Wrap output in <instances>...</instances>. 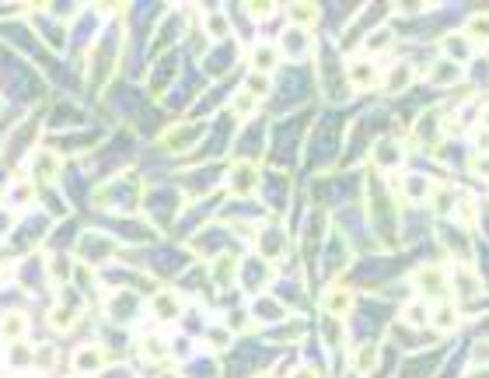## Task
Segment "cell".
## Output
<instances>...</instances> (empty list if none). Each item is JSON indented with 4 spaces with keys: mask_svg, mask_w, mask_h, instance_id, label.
I'll use <instances>...</instances> for the list:
<instances>
[{
    "mask_svg": "<svg viewBox=\"0 0 489 378\" xmlns=\"http://www.w3.org/2000/svg\"><path fill=\"white\" fill-rule=\"evenodd\" d=\"M0 333H4V340L18 343L21 336L28 333V315H25V312H18V308L4 312V315H0Z\"/></svg>",
    "mask_w": 489,
    "mask_h": 378,
    "instance_id": "cell-1",
    "label": "cell"
},
{
    "mask_svg": "<svg viewBox=\"0 0 489 378\" xmlns=\"http://www.w3.org/2000/svg\"><path fill=\"white\" fill-rule=\"evenodd\" d=\"M36 175H39L42 182H53V179L60 175V158L49 154V151H39V154H36Z\"/></svg>",
    "mask_w": 489,
    "mask_h": 378,
    "instance_id": "cell-2",
    "label": "cell"
},
{
    "mask_svg": "<svg viewBox=\"0 0 489 378\" xmlns=\"http://www.w3.org/2000/svg\"><path fill=\"white\" fill-rule=\"evenodd\" d=\"M32 193H36V189H32V182L21 175V179H14V182H11V189H7V204H11V207H25V204L32 200Z\"/></svg>",
    "mask_w": 489,
    "mask_h": 378,
    "instance_id": "cell-3",
    "label": "cell"
},
{
    "mask_svg": "<svg viewBox=\"0 0 489 378\" xmlns=\"http://www.w3.org/2000/svg\"><path fill=\"white\" fill-rule=\"evenodd\" d=\"M74 364H77V372H98L102 368V350L98 347H81Z\"/></svg>",
    "mask_w": 489,
    "mask_h": 378,
    "instance_id": "cell-4",
    "label": "cell"
},
{
    "mask_svg": "<svg viewBox=\"0 0 489 378\" xmlns=\"http://www.w3.org/2000/svg\"><path fill=\"white\" fill-rule=\"evenodd\" d=\"M154 308H158L161 319H175V315H178V301H175V294H158V298H154Z\"/></svg>",
    "mask_w": 489,
    "mask_h": 378,
    "instance_id": "cell-5",
    "label": "cell"
},
{
    "mask_svg": "<svg viewBox=\"0 0 489 378\" xmlns=\"http://www.w3.org/2000/svg\"><path fill=\"white\" fill-rule=\"evenodd\" d=\"M49 322H53L56 330H70V326H74V308H53Z\"/></svg>",
    "mask_w": 489,
    "mask_h": 378,
    "instance_id": "cell-6",
    "label": "cell"
},
{
    "mask_svg": "<svg viewBox=\"0 0 489 378\" xmlns=\"http://www.w3.org/2000/svg\"><path fill=\"white\" fill-rule=\"evenodd\" d=\"M11 221H14V217H11V210H0V235H7V231H11Z\"/></svg>",
    "mask_w": 489,
    "mask_h": 378,
    "instance_id": "cell-7",
    "label": "cell"
}]
</instances>
